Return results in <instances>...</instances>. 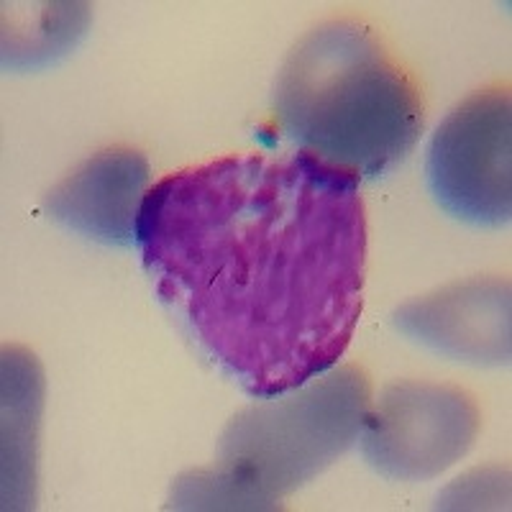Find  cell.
<instances>
[{"instance_id":"cell-1","label":"cell","mask_w":512,"mask_h":512,"mask_svg":"<svg viewBox=\"0 0 512 512\" xmlns=\"http://www.w3.org/2000/svg\"><path fill=\"white\" fill-rule=\"evenodd\" d=\"M136 246L180 331L256 400L336 367L359 323V180L303 152L167 175L146 192Z\"/></svg>"},{"instance_id":"cell-2","label":"cell","mask_w":512,"mask_h":512,"mask_svg":"<svg viewBox=\"0 0 512 512\" xmlns=\"http://www.w3.org/2000/svg\"><path fill=\"white\" fill-rule=\"evenodd\" d=\"M423 113L413 72L356 18L310 29L274 85V118L297 152L356 180L400 167L418 144Z\"/></svg>"},{"instance_id":"cell-3","label":"cell","mask_w":512,"mask_h":512,"mask_svg":"<svg viewBox=\"0 0 512 512\" xmlns=\"http://www.w3.org/2000/svg\"><path fill=\"white\" fill-rule=\"evenodd\" d=\"M372 408L359 364L331 367L285 395L239 410L223 428L216 464L172 484L167 510H274L349 451Z\"/></svg>"},{"instance_id":"cell-4","label":"cell","mask_w":512,"mask_h":512,"mask_svg":"<svg viewBox=\"0 0 512 512\" xmlns=\"http://www.w3.org/2000/svg\"><path fill=\"white\" fill-rule=\"evenodd\" d=\"M510 85L500 82L461 100L433 131L425 180L456 221L505 226L512 216Z\"/></svg>"},{"instance_id":"cell-5","label":"cell","mask_w":512,"mask_h":512,"mask_svg":"<svg viewBox=\"0 0 512 512\" xmlns=\"http://www.w3.org/2000/svg\"><path fill=\"white\" fill-rule=\"evenodd\" d=\"M482 428L477 402L454 384L402 379L384 387L361 425V454L395 482H428L474 446Z\"/></svg>"},{"instance_id":"cell-6","label":"cell","mask_w":512,"mask_h":512,"mask_svg":"<svg viewBox=\"0 0 512 512\" xmlns=\"http://www.w3.org/2000/svg\"><path fill=\"white\" fill-rule=\"evenodd\" d=\"M402 336L469 364L510 361V282L474 277L410 300L392 313Z\"/></svg>"},{"instance_id":"cell-7","label":"cell","mask_w":512,"mask_h":512,"mask_svg":"<svg viewBox=\"0 0 512 512\" xmlns=\"http://www.w3.org/2000/svg\"><path fill=\"white\" fill-rule=\"evenodd\" d=\"M149 162L131 146H111L77 164L44 198V213L67 231L105 246L136 244Z\"/></svg>"},{"instance_id":"cell-8","label":"cell","mask_w":512,"mask_h":512,"mask_svg":"<svg viewBox=\"0 0 512 512\" xmlns=\"http://www.w3.org/2000/svg\"><path fill=\"white\" fill-rule=\"evenodd\" d=\"M41 369L21 346L3 351V507H34Z\"/></svg>"},{"instance_id":"cell-9","label":"cell","mask_w":512,"mask_h":512,"mask_svg":"<svg viewBox=\"0 0 512 512\" xmlns=\"http://www.w3.org/2000/svg\"><path fill=\"white\" fill-rule=\"evenodd\" d=\"M90 24L88 3H34L3 13V70H36L70 52Z\"/></svg>"}]
</instances>
